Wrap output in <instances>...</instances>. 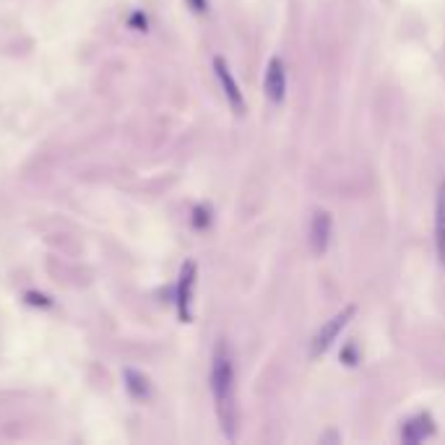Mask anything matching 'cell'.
<instances>
[{
	"instance_id": "cell-10",
	"label": "cell",
	"mask_w": 445,
	"mask_h": 445,
	"mask_svg": "<svg viewBox=\"0 0 445 445\" xmlns=\"http://www.w3.org/2000/svg\"><path fill=\"white\" fill-rule=\"evenodd\" d=\"M23 300H26L29 304H34V307H52V300L45 297V294H39V292H26L23 294Z\"/></svg>"
},
{
	"instance_id": "cell-1",
	"label": "cell",
	"mask_w": 445,
	"mask_h": 445,
	"mask_svg": "<svg viewBox=\"0 0 445 445\" xmlns=\"http://www.w3.org/2000/svg\"><path fill=\"white\" fill-rule=\"evenodd\" d=\"M211 393L216 404V414L222 422L224 435L234 440V424H237V409H234V364L227 341H219L214 349V364H211Z\"/></svg>"
},
{
	"instance_id": "cell-5",
	"label": "cell",
	"mask_w": 445,
	"mask_h": 445,
	"mask_svg": "<svg viewBox=\"0 0 445 445\" xmlns=\"http://www.w3.org/2000/svg\"><path fill=\"white\" fill-rule=\"evenodd\" d=\"M331 242V214L328 211H318L310 224V245L315 256H323Z\"/></svg>"
},
{
	"instance_id": "cell-3",
	"label": "cell",
	"mask_w": 445,
	"mask_h": 445,
	"mask_svg": "<svg viewBox=\"0 0 445 445\" xmlns=\"http://www.w3.org/2000/svg\"><path fill=\"white\" fill-rule=\"evenodd\" d=\"M196 263L193 260H185L183 269H180V281H177V315L183 323H190V304H193V287H196Z\"/></svg>"
},
{
	"instance_id": "cell-9",
	"label": "cell",
	"mask_w": 445,
	"mask_h": 445,
	"mask_svg": "<svg viewBox=\"0 0 445 445\" xmlns=\"http://www.w3.org/2000/svg\"><path fill=\"white\" fill-rule=\"evenodd\" d=\"M435 242H437V256L445 263V193L437 198V219H435Z\"/></svg>"
},
{
	"instance_id": "cell-2",
	"label": "cell",
	"mask_w": 445,
	"mask_h": 445,
	"mask_svg": "<svg viewBox=\"0 0 445 445\" xmlns=\"http://www.w3.org/2000/svg\"><path fill=\"white\" fill-rule=\"evenodd\" d=\"M351 318H354V304L344 307L341 313H336V315L331 318L326 326L315 333V339H313V344H310V354H313V357H318V354H323V351L331 349V344L339 339V333L346 328V323H349Z\"/></svg>"
},
{
	"instance_id": "cell-4",
	"label": "cell",
	"mask_w": 445,
	"mask_h": 445,
	"mask_svg": "<svg viewBox=\"0 0 445 445\" xmlns=\"http://www.w3.org/2000/svg\"><path fill=\"white\" fill-rule=\"evenodd\" d=\"M214 70H216V79H219V83H222L227 102L232 105V110L237 112V115H242V112H245V99H242V92H240L237 81L232 79L229 65L224 63V58H214Z\"/></svg>"
},
{
	"instance_id": "cell-11",
	"label": "cell",
	"mask_w": 445,
	"mask_h": 445,
	"mask_svg": "<svg viewBox=\"0 0 445 445\" xmlns=\"http://www.w3.org/2000/svg\"><path fill=\"white\" fill-rule=\"evenodd\" d=\"M211 216H209V209H203V206H198V209L193 211V224L198 227V229H203V227H209Z\"/></svg>"
},
{
	"instance_id": "cell-7",
	"label": "cell",
	"mask_w": 445,
	"mask_h": 445,
	"mask_svg": "<svg viewBox=\"0 0 445 445\" xmlns=\"http://www.w3.org/2000/svg\"><path fill=\"white\" fill-rule=\"evenodd\" d=\"M435 433V422L430 414H417V417H411L406 424H404V430H401V440L404 443H422L424 437H430Z\"/></svg>"
},
{
	"instance_id": "cell-12",
	"label": "cell",
	"mask_w": 445,
	"mask_h": 445,
	"mask_svg": "<svg viewBox=\"0 0 445 445\" xmlns=\"http://www.w3.org/2000/svg\"><path fill=\"white\" fill-rule=\"evenodd\" d=\"M190 6H193L198 13H203L206 8H209V3H206V0H190Z\"/></svg>"
},
{
	"instance_id": "cell-8",
	"label": "cell",
	"mask_w": 445,
	"mask_h": 445,
	"mask_svg": "<svg viewBox=\"0 0 445 445\" xmlns=\"http://www.w3.org/2000/svg\"><path fill=\"white\" fill-rule=\"evenodd\" d=\"M123 383H125V391H128L136 401H146V398L152 396V383H149V377L143 373H138V370H133V367H125V370H123Z\"/></svg>"
},
{
	"instance_id": "cell-6",
	"label": "cell",
	"mask_w": 445,
	"mask_h": 445,
	"mask_svg": "<svg viewBox=\"0 0 445 445\" xmlns=\"http://www.w3.org/2000/svg\"><path fill=\"white\" fill-rule=\"evenodd\" d=\"M287 92V73H284V63L279 58H271L269 70H266V96L271 102H281Z\"/></svg>"
}]
</instances>
